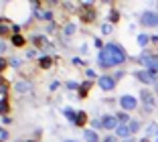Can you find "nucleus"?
Here are the masks:
<instances>
[{
    "mask_svg": "<svg viewBox=\"0 0 158 142\" xmlns=\"http://www.w3.org/2000/svg\"><path fill=\"white\" fill-rule=\"evenodd\" d=\"M128 55H126L124 47L116 45V43H107L103 49H99L98 55V65L99 67H118V65H124Z\"/></svg>",
    "mask_w": 158,
    "mask_h": 142,
    "instance_id": "f257e3e1",
    "label": "nucleus"
},
{
    "mask_svg": "<svg viewBox=\"0 0 158 142\" xmlns=\"http://www.w3.org/2000/svg\"><path fill=\"white\" fill-rule=\"evenodd\" d=\"M140 24H144L148 28H156L158 27V12H152V10L142 12L140 14Z\"/></svg>",
    "mask_w": 158,
    "mask_h": 142,
    "instance_id": "f03ea898",
    "label": "nucleus"
},
{
    "mask_svg": "<svg viewBox=\"0 0 158 142\" xmlns=\"http://www.w3.org/2000/svg\"><path fill=\"white\" fill-rule=\"evenodd\" d=\"M120 105H122V110L124 112H132V110H136L138 108V100H136L134 96H120Z\"/></svg>",
    "mask_w": 158,
    "mask_h": 142,
    "instance_id": "7ed1b4c3",
    "label": "nucleus"
},
{
    "mask_svg": "<svg viewBox=\"0 0 158 142\" xmlns=\"http://www.w3.org/2000/svg\"><path fill=\"white\" fill-rule=\"evenodd\" d=\"M98 85L102 87L103 92H112L114 87H116V77H112V75H99Z\"/></svg>",
    "mask_w": 158,
    "mask_h": 142,
    "instance_id": "20e7f679",
    "label": "nucleus"
},
{
    "mask_svg": "<svg viewBox=\"0 0 158 142\" xmlns=\"http://www.w3.org/2000/svg\"><path fill=\"white\" fill-rule=\"evenodd\" d=\"M140 100H142V104H144V108H146V112H150L154 108V105H156V100H154V96L150 92H140Z\"/></svg>",
    "mask_w": 158,
    "mask_h": 142,
    "instance_id": "39448f33",
    "label": "nucleus"
},
{
    "mask_svg": "<svg viewBox=\"0 0 158 142\" xmlns=\"http://www.w3.org/2000/svg\"><path fill=\"white\" fill-rule=\"evenodd\" d=\"M118 126H120V122H118L116 116H103V118H102V128H106V130H116Z\"/></svg>",
    "mask_w": 158,
    "mask_h": 142,
    "instance_id": "423d86ee",
    "label": "nucleus"
},
{
    "mask_svg": "<svg viewBox=\"0 0 158 142\" xmlns=\"http://www.w3.org/2000/svg\"><path fill=\"white\" fill-rule=\"evenodd\" d=\"M136 79H138L140 83H144V85H150V83L156 81V79H154V75L150 73L148 69H146V71H136Z\"/></svg>",
    "mask_w": 158,
    "mask_h": 142,
    "instance_id": "0eeeda50",
    "label": "nucleus"
},
{
    "mask_svg": "<svg viewBox=\"0 0 158 142\" xmlns=\"http://www.w3.org/2000/svg\"><path fill=\"white\" fill-rule=\"evenodd\" d=\"M116 136L118 138H122V140H126V138H130L132 136V130H130V126L128 124H120L116 128Z\"/></svg>",
    "mask_w": 158,
    "mask_h": 142,
    "instance_id": "6e6552de",
    "label": "nucleus"
},
{
    "mask_svg": "<svg viewBox=\"0 0 158 142\" xmlns=\"http://www.w3.org/2000/svg\"><path fill=\"white\" fill-rule=\"evenodd\" d=\"M83 138H85V142H99V136H98L95 130H85Z\"/></svg>",
    "mask_w": 158,
    "mask_h": 142,
    "instance_id": "1a4fd4ad",
    "label": "nucleus"
},
{
    "mask_svg": "<svg viewBox=\"0 0 158 142\" xmlns=\"http://www.w3.org/2000/svg\"><path fill=\"white\" fill-rule=\"evenodd\" d=\"M63 114H65V118L69 120L71 124H75V120H77V114H79V112L71 110V108H65V110H63Z\"/></svg>",
    "mask_w": 158,
    "mask_h": 142,
    "instance_id": "9d476101",
    "label": "nucleus"
},
{
    "mask_svg": "<svg viewBox=\"0 0 158 142\" xmlns=\"http://www.w3.org/2000/svg\"><path fill=\"white\" fill-rule=\"evenodd\" d=\"M16 89H19L20 93H23V92H31V89H33V83H31V81H19V83H16Z\"/></svg>",
    "mask_w": 158,
    "mask_h": 142,
    "instance_id": "9b49d317",
    "label": "nucleus"
},
{
    "mask_svg": "<svg viewBox=\"0 0 158 142\" xmlns=\"http://www.w3.org/2000/svg\"><path fill=\"white\" fill-rule=\"evenodd\" d=\"M37 19H41V20H53V12H51V10H39Z\"/></svg>",
    "mask_w": 158,
    "mask_h": 142,
    "instance_id": "f8f14e48",
    "label": "nucleus"
},
{
    "mask_svg": "<svg viewBox=\"0 0 158 142\" xmlns=\"http://www.w3.org/2000/svg\"><path fill=\"white\" fill-rule=\"evenodd\" d=\"M150 41H152V39H150L148 35H138V47H142V49H144Z\"/></svg>",
    "mask_w": 158,
    "mask_h": 142,
    "instance_id": "ddd939ff",
    "label": "nucleus"
},
{
    "mask_svg": "<svg viewBox=\"0 0 158 142\" xmlns=\"http://www.w3.org/2000/svg\"><path fill=\"white\" fill-rule=\"evenodd\" d=\"M75 31H77V24H75V23L65 24V37H71V35H75Z\"/></svg>",
    "mask_w": 158,
    "mask_h": 142,
    "instance_id": "4468645a",
    "label": "nucleus"
},
{
    "mask_svg": "<svg viewBox=\"0 0 158 142\" xmlns=\"http://www.w3.org/2000/svg\"><path fill=\"white\" fill-rule=\"evenodd\" d=\"M116 118H118V122H120V124H130V122H132V120L128 118V114H126V112H120Z\"/></svg>",
    "mask_w": 158,
    "mask_h": 142,
    "instance_id": "2eb2a0df",
    "label": "nucleus"
},
{
    "mask_svg": "<svg viewBox=\"0 0 158 142\" xmlns=\"http://www.w3.org/2000/svg\"><path fill=\"white\" fill-rule=\"evenodd\" d=\"M85 120H87V116H85V112H79L77 114V120H75V126H83Z\"/></svg>",
    "mask_w": 158,
    "mask_h": 142,
    "instance_id": "dca6fc26",
    "label": "nucleus"
},
{
    "mask_svg": "<svg viewBox=\"0 0 158 142\" xmlns=\"http://www.w3.org/2000/svg\"><path fill=\"white\" fill-rule=\"evenodd\" d=\"M89 87H91V81H85L83 85H81V89H79V97H85V93H87Z\"/></svg>",
    "mask_w": 158,
    "mask_h": 142,
    "instance_id": "f3484780",
    "label": "nucleus"
},
{
    "mask_svg": "<svg viewBox=\"0 0 158 142\" xmlns=\"http://www.w3.org/2000/svg\"><path fill=\"white\" fill-rule=\"evenodd\" d=\"M156 132H158V126H156V124H150L148 128H146V138L152 136V134H156Z\"/></svg>",
    "mask_w": 158,
    "mask_h": 142,
    "instance_id": "a211bd4d",
    "label": "nucleus"
},
{
    "mask_svg": "<svg viewBox=\"0 0 158 142\" xmlns=\"http://www.w3.org/2000/svg\"><path fill=\"white\" fill-rule=\"evenodd\" d=\"M39 63H41V67H51V57H41V59H39Z\"/></svg>",
    "mask_w": 158,
    "mask_h": 142,
    "instance_id": "6ab92c4d",
    "label": "nucleus"
},
{
    "mask_svg": "<svg viewBox=\"0 0 158 142\" xmlns=\"http://www.w3.org/2000/svg\"><path fill=\"white\" fill-rule=\"evenodd\" d=\"M128 126H130L132 134H134V132H138V130H140V122H138V120H132V122L128 124Z\"/></svg>",
    "mask_w": 158,
    "mask_h": 142,
    "instance_id": "aec40b11",
    "label": "nucleus"
},
{
    "mask_svg": "<svg viewBox=\"0 0 158 142\" xmlns=\"http://www.w3.org/2000/svg\"><path fill=\"white\" fill-rule=\"evenodd\" d=\"M12 45H24V39L23 37H20V35H14V37H12Z\"/></svg>",
    "mask_w": 158,
    "mask_h": 142,
    "instance_id": "412c9836",
    "label": "nucleus"
},
{
    "mask_svg": "<svg viewBox=\"0 0 158 142\" xmlns=\"http://www.w3.org/2000/svg\"><path fill=\"white\" fill-rule=\"evenodd\" d=\"M102 32H103V35H110V32H112V24H110V23H103L102 24Z\"/></svg>",
    "mask_w": 158,
    "mask_h": 142,
    "instance_id": "4be33fe9",
    "label": "nucleus"
},
{
    "mask_svg": "<svg viewBox=\"0 0 158 142\" xmlns=\"http://www.w3.org/2000/svg\"><path fill=\"white\" fill-rule=\"evenodd\" d=\"M0 140H2V142H6V140H8V130H6V128H2V130H0Z\"/></svg>",
    "mask_w": 158,
    "mask_h": 142,
    "instance_id": "5701e85b",
    "label": "nucleus"
},
{
    "mask_svg": "<svg viewBox=\"0 0 158 142\" xmlns=\"http://www.w3.org/2000/svg\"><path fill=\"white\" fill-rule=\"evenodd\" d=\"M85 75H87V79H98V73H95L93 69H87V71H85Z\"/></svg>",
    "mask_w": 158,
    "mask_h": 142,
    "instance_id": "b1692460",
    "label": "nucleus"
},
{
    "mask_svg": "<svg viewBox=\"0 0 158 142\" xmlns=\"http://www.w3.org/2000/svg\"><path fill=\"white\" fill-rule=\"evenodd\" d=\"M118 19H120V14H118L116 10H112V12H110V23H116Z\"/></svg>",
    "mask_w": 158,
    "mask_h": 142,
    "instance_id": "393cba45",
    "label": "nucleus"
},
{
    "mask_svg": "<svg viewBox=\"0 0 158 142\" xmlns=\"http://www.w3.org/2000/svg\"><path fill=\"white\" fill-rule=\"evenodd\" d=\"M10 65H12L14 69H16V67H20V59H16V57H12V59H10Z\"/></svg>",
    "mask_w": 158,
    "mask_h": 142,
    "instance_id": "a878e982",
    "label": "nucleus"
},
{
    "mask_svg": "<svg viewBox=\"0 0 158 142\" xmlns=\"http://www.w3.org/2000/svg\"><path fill=\"white\" fill-rule=\"evenodd\" d=\"M6 47H8V45H6V41H4V39H2V43H0V51H2V55H4V53H6Z\"/></svg>",
    "mask_w": 158,
    "mask_h": 142,
    "instance_id": "bb28decb",
    "label": "nucleus"
},
{
    "mask_svg": "<svg viewBox=\"0 0 158 142\" xmlns=\"http://www.w3.org/2000/svg\"><path fill=\"white\" fill-rule=\"evenodd\" d=\"M67 87L69 89H77V81H67Z\"/></svg>",
    "mask_w": 158,
    "mask_h": 142,
    "instance_id": "cd10ccee",
    "label": "nucleus"
},
{
    "mask_svg": "<svg viewBox=\"0 0 158 142\" xmlns=\"http://www.w3.org/2000/svg\"><path fill=\"white\" fill-rule=\"evenodd\" d=\"M103 142H118V138L116 136H106V138H103Z\"/></svg>",
    "mask_w": 158,
    "mask_h": 142,
    "instance_id": "c85d7f7f",
    "label": "nucleus"
},
{
    "mask_svg": "<svg viewBox=\"0 0 158 142\" xmlns=\"http://www.w3.org/2000/svg\"><path fill=\"white\" fill-rule=\"evenodd\" d=\"M71 63H73V65H83V61L79 59V57H73V61H71Z\"/></svg>",
    "mask_w": 158,
    "mask_h": 142,
    "instance_id": "c756f323",
    "label": "nucleus"
},
{
    "mask_svg": "<svg viewBox=\"0 0 158 142\" xmlns=\"http://www.w3.org/2000/svg\"><path fill=\"white\" fill-rule=\"evenodd\" d=\"M59 85H61L59 81H53V83H51V89H53V92H55V89H57V87H59Z\"/></svg>",
    "mask_w": 158,
    "mask_h": 142,
    "instance_id": "7c9ffc66",
    "label": "nucleus"
},
{
    "mask_svg": "<svg viewBox=\"0 0 158 142\" xmlns=\"http://www.w3.org/2000/svg\"><path fill=\"white\" fill-rule=\"evenodd\" d=\"M2 124H10V118H8V116H6V114L2 116Z\"/></svg>",
    "mask_w": 158,
    "mask_h": 142,
    "instance_id": "2f4dec72",
    "label": "nucleus"
},
{
    "mask_svg": "<svg viewBox=\"0 0 158 142\" xmlns=\"http://www.w3.org/2000/svg\"><path fill=\"white\" fill-rule=\"evenodd\" d=\"M122 142H136L134 138H126V140H122Z\"/></svg>",
    "mask_w": 158,
    "mask_h": 142,
    "instance_id": "473e14b6",
    "label": "nucleus"
},
{
    "mask_svg": "<svg viewBox=\"0 0 158 142\" xmlns=\"http://www.w3.org/2000/svg\"><path fill=\"white\" fill-rule=\"evenodd\" d=\"M140 142H148V138H144V140H140Z\"/></svg>",
    "mask_w": 158,
    "mask_h": 142,
    "instance_id": "72a5a7b5",
    "label": "nucleus"
},
{
    "mask_svg": "<svg viewBox=\"0 0 158 142\" xmlns=\"http://www.w3.org/2000/svg\"><path fill=\"white\" fill-rule=\"evenodd\" d=\"M65 142H77V140H65Z\"/></svg>",
    "mask_w": 158,
    "mask_h": 142,
    "instance_id": "f704fd0d",
    "label": "nucleus"
},
{
    "mask_svg": "<svg viewBox=\"0 0 158 142\" xmlns=\"http://www.w3.org/2000/svg\"><path fill=\"white\" fill-rule=\"evenodd\" d=\"M156 12H158V4H156Z\"/></svg>",
    "mask_w": 158,
    "mask_h": 142,
    "instance_id": "c9c22d12",
    "label": "nucleus"
}]
</instances>
